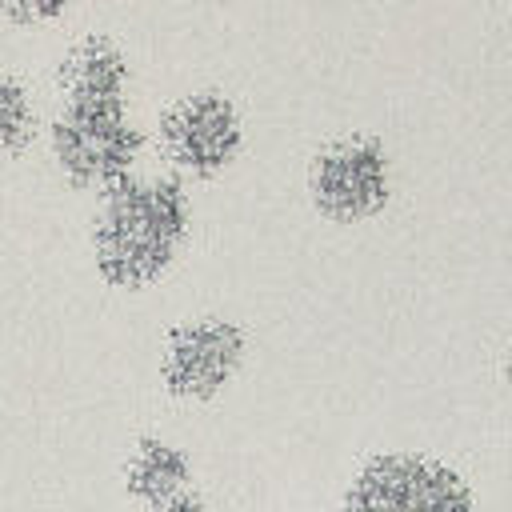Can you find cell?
<instances>
[{
    "instance_id": "obj_1",
    "label": "cell",
    "mask_w": 512,
    "mask_h": 512,
    "mask_svg": "<svg viewBox=\"0 0 512 512\" xmlns=\"http://www.w3.org/2000/svg\"><path fill=\"white\" fill-rule=\"evenodd\" d=\"M188 224L192 204L180 180L124 176L108 188L92 224L96 272L112 288H148L172 268L188 240Z\"/></svg>"
},
{
    "instance_id": "obj_2",
    "label": "cell",
    "mask_w": 512,
    "mask_h": 512,
    "mask_svg": "<svg viewBox=\"0 0 512 512\" xmlns=\"http://www.w3.org/2000/svg\"><path fill=\"white\" fill-rule=\"evenodd\" d=\"M340 512H476V496L436 456L380 452L352 476Z\"/></svg>"
},
{
    "instance_id": "obj_3",
    "label": "cell",
    "mask_w": 512,
    "mask_h": 512,
    "mask_svg": "<svg viewBox=\"0 0 512 512\" xmlns=\"http://www.w3.org/2000/svg\"><path fill=\"white\" fill-rule=\"evenodd\" d=\"M308 196L320 216L360 224L392 200V160L372 136L328 140L308 164Z\"/></svg>"
},
{
    "instance_id": "obj_4",
    "label": "cell",
    "mask_w": 512,
    "mask_h": 512,
    "mask_svg": "<svg viewBox=\"0 0 512 512\" xmlns=\"http://www.w3.org/2000/svg\"><path fill=\"white\" fill-rule=\"evenodd\" d=\"M144 148L124 104H64L52 120V156L76 184H120Z\"/></svg>"
},
{
    "instance_id": "obj_5",
    "label": "cell",
    "mask_w": 512,
    "mask_h": 512,
    "mask_svg": "<svg viewBox=\"0 0 512 512\" xmlns=\"http://www.w3.org/2000/svg\"><path fill=\"white\" fill-rule=\"evenodd\" d=\"M248 356V332L224 316H196L168 332L160 352V384L172 400H216Z\"/></svg>"
},
{
    "instance_id": "obj_6",
    "label": "cell",
    "mask_w": 512,
    "mask_h": 512,
    "mask_svg": "<svg viewBox=\"0 0 512 512\" xmlns=\"http://www.w3.org/2000/svg\"><path fill=\"white\" fill-rule=\"evenodd\" d=\"M240 144H244L240 112L216 88L188 92L160 116V148L188 176L224 172L236 160Z\"/></svg>"
},
{
    "instance_id": "obj_7",
    "label": "cell",
    "mask_w": 512,
    "mask_h": 512,
    "mask_svg": "<svg viewBox=\"0 0 512 512\" xmlns=\"http://www.w3.org/2000/svg\"><path fill=\"white\" fill-rule=\"evenodd\" d=\"M64 104H124L128 60L108 36H84L60 60Z\"/></svg>"
},
{
    "instance_id": "obj_8",
    "label": "cell",
    "mask_w": 512,
    "mask_h": 512,
    "mask_svg": "<svg viewBox=\"0 0 512 512\" xmlns=\"http://www.w3.org/2000/svg\"><path fill=\"white\" fill-rule=\"evenodd\" d=\"M192 488V456L164 440V436H140L124 460V496L132 504L156 508L180 492Z\"/></svg>"
},
{
    "instance_id": "obj_9",
    "label": "cell",
    "mask_w": 512,
    "mask_h": 512,
    "mask_svg": "<svg viewBox=\"0 0 512 512\" xmlns=\"http://www.w3.org/2000/svg\"><path fill=\"white\" fill-rule=\"evenodd\" d=\"M32 136V104L20 84L0 76V156H12Z\"/></svg>"
},
{
    "instance_id": "obj_10",
    "label": "cell",
    "mask_w": 512,
    "mask_h": 512,
    "mask_svg": "<svg viewBox=\"0 0 512 512\" xmlns=\"http://www.w3.org/2000/svg\"><path fill=\"white\" fill-rule=\"evenodd\" d=\"M68 4H72V0H0V8H4L12 20H24V24H32V20H52V16H60Z\"/></svg>"
},
{
    "instance_id": "obj_11",
    "label": "cell",
    "mask_w": 512,
    "mask_h": 512,
    "mask_svg": "<svg viewBox=\"0 0 512 512\" xmlns=\"http://www.w3.org/2000/svg\"><path fill=\"white\" fill-rule=\"evenodd\" d=\"M144 512H208V504H204V496L200 492H180V496H172V500H164V504H156V508H144Z\"/></svg>"
},
{
    "instance_id": "obj_12",
    "label": "cell",
    "mask_w": 512,
    "mask_h": 512,
    "mask_svg": "<svg viewBox=\"0 0 512 512\" xmlns=\"http://www.w3.org/2000/svg\"><path fill=\"white\" fill-rule=\"evenodd\" d=\"M504 376H508V384H512V336H508V352H504Z\"/></svg>"
}]
</instances>
